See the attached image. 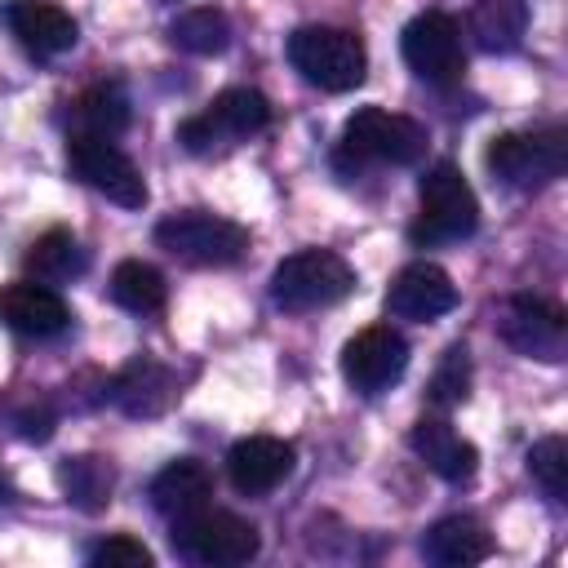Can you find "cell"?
<instances>
[{
    "label": "cell",
    "mask_w": 568,
    "mask_h": 568,
    "mask_svg": "<svg viewBox=\"0 0 568 568\" xmlns=\"http://www.w3.org/2000/svg\"><path fill=\"white\" fill-rule=\"evenodd\" d=\"M426 155V124H417L413 115L399 111H382V106H359L337 142V173L355 178L368 164H417Z\"/></svg>",
    "instance_id": "6da1fadb"
},
{
    "label": "cell",
    "mask_w": 568,
    "mask_h": 568,
    "mask_svg": "<svg viewBox=\"0 0 568 568\" xmlns=\"http://www.w3.org/2000/svg\"><path fill=\"white\" fill-rule=\"evenodd\" d=\"M355 293V271L346 257H337L333 248H302L288 253L275 271H271V302L288 315H306V311H324L337 306L342 297Z\"/></svg>",
    "instance_id": "7a4b0ae2"
},
{
    "label": "cell",
    "mask_w": 568,
    "mask_h": 568,
    "mask_svg": "<svg viewBox=\"0 0 568 568\" xmlns=\"http://www.w3.org/2000/svg\"><path fill=\"white\" fill-rule=\"evenodd\" d=\"M288 62L306 84L324 93H346L364 84L368 71L364 40L346 27H297L288 36Z\"/></svg>",
    "instance_id": "3957f363"
},
{
    "label": "cell",
    "mask_w": 568,
    "mask_h": 568,
    "mask_svg": "<svg viewBox=\"0 0 568 568\" xmlns=\"http://www.w3.org/2000/svg\"><path fill=\"white\" fill-rule=\"evenodd\" d=\"M417 195H422V209H417V222L408 226L413 244H453V240L475 235L479 200H475V191L457 164H448V160L430 164Z\"/></svg>",
    "instance_id": "277c9868"
},
{
    "label": "cell",
    "mask_w": 568,
    "mask_h": 568,
    "mask_svg": "<svg viewBox=\"0 0 568 568\" xmlns=\"http://www.w3.org/2000/svg\"><path fill=\"white\" fill-rule=\"evenodd\" d=\"M169 541L182 559L204 564V568H235L262 550L257 528L231 510H217V506H200V510L178 515Z\"/></svg>",
    "instance_id": "5b68a950"
},
{
    "label": "cell",
    "mask_w": 568,
    "mask_h": 568,
    "mask_svg": "<svg viewBox=\"0 0 568 568\" xmlns=\"http://www.w3.org/2000/svg\"><path fill=\"white\" fill-rule=\"evenodd\" d=\"M155 244L186 266H235L248 253V231L222 213L182 209L155 222Z\"/></svg>",
    "instance_id": "8992f818"
},
{
    "label": "cell",
    "mask_w": 568,
    "mask_h": 568,
    "mask_svg": "<svg viewBox=\"0 0 568 568\" xmlns=\"http://www.w3.org/2000/svg\"><path fill=\"white\" fill-rule=\"evenodd\" d=\"M488 169L493 178H501L506 186L532 191L555 182L568 169V138L564 129H524V133H501L488 146Z\"/></svg>",
    "instance_id": "52a82bcc"
},
{
    "label": "cell",
    "mask_w": 568,
    "mask_h": 568,
    "mask_svg": "<svg viewBox=\"0 0 568 568\" xmlns=\"http://www.w3.org/2000/svg\"><path fill=\"white\" fill-rule=\"evenodd\" d=\"M67 169L75 182H84L89 191L106 195L120 209H142L146 204V182L142 169L115 146V138H89V133H71L67 138Z\"/></svg>",
    "instance_id": "ba28073f"
},
{
    "label": "cell",
    "mask_w": 568,
    "mask_h": 568,
    "mask_svg": "<svg viewBox=\"0 0 568 568\" xmlns=\"http://www.w3.org/2000/svg\"><path fill=\"white\" fill-rule=\"evenodd\" d=\"M266 120H271V106L257 89H222L204 115H191V120L178 124V142L191 155H209L213 146L262 133Z\"/></svg>",
    "instance_id": "9c48e42d"
},
{
    "label": "cell",
    "mask_w": 568,
    "mask_h": 568,
    "mask_svg": "<svg viewBox=\"0 0 568 568\" xmlns=\"http://www.w3.org/2000/svg\"><path fill=\"white\" fill-rule=\"evenodd\" d=\"M399 53L408 62V71L426 84H457L466 71V49H462V27L457 18L426 9L417 13L404 36H399Z\"/></svg>",
    "instance_id": "30bf717a"
},
{
    "label": "cell",
    "mask_w": 568,
    "mask_h": 568,
    "mask_svg": "<svg viewBox=\"0 0 568 568\" xmlns=\"http://www.w3.org/2000/svg\"><path fill=\"white\" fill-rule=\"evenodd\" d=\"M497 333L510 351L528 355V359H564V346H568V324H564V311L555 302H541V297H510L497 315Z\"/></svg>",
    "instance_id": "8fae6325"
},
{
    "label": "cell",
    "mask_w": 568,
    "mask_h": 568,
    "mask_svg": "<svg viewBox=\"0 0 568 568\" xmlns=\"http://www.w3.org/2000/svg\"><path fill=\"white\" fill-rule=\"evenodd\" d=\"M404 368H408V342L390 324H373L342 346V377L359 395H377L395 386Z\"/></svg>",
    "instance_id": "7c38bea8"
},
{
    "label": "cell",
    "mask_w": 568,
    "mask_h": 568,
    "mask_svg": "<svg viewBox=\"0 0 568 568\" xmlns=\"http://www.w3.org/2000/svg\"><path fill=\"white\" fill-rule=\"evenodd\" d=\"M0 18H4L9 36L36 58H58V53L75 49V40H80L75 18L49 0H4Z\"/></svg>",
    "instance_id": "4fadbf2b"
},
{
    "label": "cell",
    "mask_w": 568,
    "mask_h": 568,
    "mask_svg": "<svg viewBox=\"0 0 568 568\" xmlns=\"http://www.w3.org/2000/svg\"><path fill=\"white\" fill-rule=\"evenodd\" d=\"M453 306H457V284H453L448 271L435 266V262H408V266L390 280V288H386V311L399 315V320L426 324V320L448 315Z\"/></svg>",
    "instance_id": "5bb4252c"
},
{
    "label": "cell",
    "mask_w": 568,
    "mask_h": 568,
    "mask_svg": "<svg viewBox=\"0 0 568 568\" xmlns=\"http://www.w3.org/2000/svg\"><path fill=\"white\" fill-rule=\"evenodd\" d=\"M0 324L18 337H58L71 324V306L40 280L0 284Z\"/></svg>",
    "instance_id": "9a60e30c"
},
{
    "label": "cell",
    "mask_w": 568,
    "mask_h": 568,
    "mask_svg": "<svg viewBox=\"0 0 568 568\" xmlns=\"http://www.w3.org/2000/svg\"><path fill=\"white\" fill-rule=\"evenodd\" d=\"M293 444L288 439H275V435H248L240 444H231L226 453V475L235 484V493L244 497H262L271 488H280L288 475H293Z\"/></svg>",
    "instance_id": "2e32d148"
},
{
    "label": "cell",
    "mask_w": 568,
    "mask_h": 568,
    "mask_svg": "<svg viewBox=\"0 0 568 568\" xmlns=\"http://www.w3.org/2000/svg\"><path fill=\"white\" fill-rule=\"evenodd\" d=\"M408 444H413V453H417L439 479H448V484H470L475 470H479L475 444L462 439V435H457L448 422H439V417H422V422L408 430Z\"/></svg>",
    "instance_id": "e0dca14e"
},
{
    "label": "cell",
    "mask_w": 568,
    "mask_h": 568,
    "mask_svg": "<svg viewBox=\"0 0 568 568\" xmlns=\"http://www.w3.org/2000/svg\"><path fill=\"white\" fill-rule=\"evenodd\" d=\"M129 417H160L169 404H173V395H178V382H173V373L160 364V359H151V355H138L133 364H124L115 377H111V390H106Z\"/></svg>",
    "instance_id": "ac0fdd59"
},
{
    "label": "cell",
    "mask_w": 568,
    "mask_h": 568,
    "mask_svg": "<svg viewBox=\"0 0 568 568\" xmlns=\"http://www.w3.org/2000/svg\"><path fill=\"white\" fill-rule=\"evenodd\" d=\"M422 555L430 564H439V568H470V564H479V559L493 555V537H488V528L479 519L448 515V519H439V524L426 528Z\"/></svg>",
    "instance_id": "d6986e66"
},
{
    "label": "cell",
    "mask_w": 568,
    "mask_h": 568,
    "mask_svg": "<svg viewBox=\"0 0 568 568\" xmlns=\"http://www.w3.org/2000/svg\"><path fill=\"white\" fill-rule=\"evenodd\" d=\"M209 497H213V475H209V466L195 462V457H178V462H169V466L151 479V506H155L160 515H169V519L209 506Z\"/></svg>",
    "instance_id": "ffe728a7"
},
{
    "label": "cell",
    "mask_w": 568,
    "mask_h": 568,
    "mask_svg": "<svg viewBox=\"0 0 568 568\" xmlns=\"http://www.w3.org/2000/svg\"><path fill=\"white\" fill-rule=\"evenodd\" d=\"M466 31L484 53H515L528 36V4L524 0H479L466 18Z\"/></svg>",
    "instance_id": "44dd1931"
},
{
    "label": "cell",
    "mask_w": 568,
    "mask_h": 568,
    "mask_svg": "<svg viewBox=\"0 0 568 568\" xmlns=\"http://www.w3.org/2000/svg\"><path fill=\"white\" fill-rule=\"evenodd\" d=\"M129 129V98L120 84H93L71 102V133L120 138Z\"/></svg>",
    "instance_id": "7402d4cb"
},
{
    "label": "cell",
    "mask_w": 568,
    "mask_h": 568,
    "mask_svg": "<svg viewBox=\"0 0 568 568\" xmlns=\"http://www.w3.org/2000/svg\"><path fill=\"white\" fill-rule=\"evenodd\" d=\"M27 271L40 284H67V280H80L89 271V253L71 231H44L27 248Z\"/></svg>",
    "instance_id": "603a6c76"
},
{
    "label": "cell",
    "mask_w": 568,
    "mask_h": 568,
    "mask_svg": "<svg viewBox=\"0 0 568 568\" xmlns=\"http://www.w3.org/2000/svg\"><path fill=\"white\" fill-rule=\"evenodd\" d=\"M58 484H62V493H67L71 506H80V510H102V506L111 501L115 470H111V462H102V457H67V462L58 466Z\"/></svg>",
    "instance_id": "cb8c5ba5"
},
{
    "label": "cell",
    "mask_w": 568,
    "mask_h": 568,
    "mask_svg": "<svg viewBox=\"0 0 568 568\" xmlns=\"http://www.w3.org/2000/svg\"><path fill=\"white\" fill-rule=\"evenodd\" d=\"M111 297H115V306H124L133 315H155L164 306V275L151 262L129 257L111 271Z\"/></svg>",
    "instance_id": "d4e9b609"
},
{
    "label": "cell",
    "mask_w": 568,
    "mask_h": 568,
    "mask_svg": "<svg viewBox=\"0 0 568 568\" xmlns=\"http://www.w3.org/2000/svg\"><path fill=\"white\" fill-rule=\"evenodd\" d=\"M169 40L182 49V53H195V58H213L231 44V22L222 9H186L169 22Z\"/></svg>",
    "instance_id": "484cf974"
},
{
    "label": "cell",
    "mask_w": 568,
    "mask_h": 568,
    "mask_svg": "<svg viewBox=\"0 0 568 568\" xmlns=\"http://www.w3.org/2000/svg\"><path fill=\"white\" fill-rule=\"evenodd\" d=\"M528 475L550 501H568V444L559 435H546L528 448Z\"/></svg>",
    "instance_id": "4316f807"
},
{
    "label": "cell",
    "mask_w": 568,
    "mask_h": 568,
    "mask_svg": "<svg viewBox=\"0 0 568 568\" xmlns=\"http://www.w3.org/2000/svg\"><path fill=\"white\" fill-rule=\"evenodd\" d=\"M470 395V351L466 346H448L444 359L435 364V377H430V399L439 408H453Z\"/></svg>",
    "instance_id": "83f0119b"
},
{
    "label": "cell",
    "mask_w": 568,
    "mask_h": 568,
    "mask_svg": "<svg viewBox=\"0 0 568 568\" xmlns=\"http://www.w3.org/2000/svg\"><path fill=\"white\" fill-rule=\"evenodd\" d=\"M89 564L93 568H151L155 564V555L138 541V537H106V541H98L93 550H89Z\"/></svg>",
    "instance_id": "f1b7e54d"
},
{
    "label": "cell",
    "mask_w": 568,
    "mask_h": 568,
    "mask_svg": "<svg viewBox=\"0 0 568 568\" xmlns=\"http://www.w3.org/2000/svg\"><path fill=\"white\" fill-rule=\"evenodd\" d=\"M18 435H22V439H49V435H53V413H49L44 404L22 408V413H18Z\"/></svg>",
    "instance_id": "f546056e"
},
{
    "label": "cell",
    "mask_w": 568,
    "mask_h": 568,
    "mask_svg": "<svg viewBox=\"0 0 568 568\" xmlns=\"http://www.w3.org/2000/svg\"><path fill=\"white\" fill-rule=\"evenodd\" d=\"M4 488H9V479H4V475H0V497H4Z\"/></svg>",
    "instance_id": "4dcf8cb0"
}]
</instances>
